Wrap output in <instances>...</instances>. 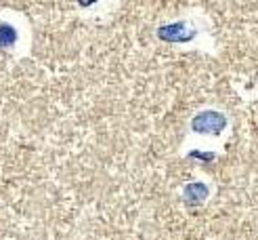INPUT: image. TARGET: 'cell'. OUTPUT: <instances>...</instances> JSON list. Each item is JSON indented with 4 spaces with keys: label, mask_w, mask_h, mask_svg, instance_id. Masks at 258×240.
I'll use <instances>...</instances> for the list:
<instances>
[{
    "label": "cell",
    "mask_w": 258,
    "mask_h": 240,
    "mask_svg": "<svg viewBox=\"0 0 258 240\" xmlns=\"http://www.w3.org/2000/svg\"><path fill=\"white\" fill-rule=\"evenodd\" d=\"M225 126H227L225 114L214 110H204L196 114V118L191 120V129L200 135H218L225 131Z\"/></svg>",
    "instance_id": "1"
},
{
    "label": "cell",
    "mask_w": 258,
    "mask_h": 240,
    "mask_svg": "<svg viewBox=\"0 0 258 240\" xmlns=\"http://www.w3.org/2000/svg\"><path fill=\"white\" fill-rule=\"evenodd\" d=\"M158 36L166 42H187L196 36V30L189 28L187 23L176 21V23H170V25H162V28L158 30Z\"/></svg>",
    "instance_id": "2"
},
{
    "label": "cell",
    "mask_w": 258,
    "mask_h": 240,
    "mask_svg": "<svg viewBox=\"0 0 258 240\" xmlns=\"http://www.w3.org/2000/svg\"><path fill=\"white\" fill-rule=\"evenodd\" d=\"M208 196H210V189H208V185L202 183V181L187 183L185 189H183V200H185L187 207H198Z\"/></svg>",
    "instance_id": "3"
},
{
    "label": "cell",
    "mask_w": 258,
    "mask_h": 240,
    "mask_svg": "<svg viewBox=\"0 0 258 240\" xmlns=\"http://www.w3.org/2000/svg\"><path fill=\"white\" fill-rule=\"evenodd\" d=\"M17 40V34L11 25H0V46H11Z\"/></svg>",
    "instance_id": "4"
}]
</instances>
